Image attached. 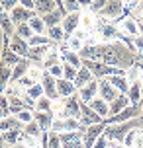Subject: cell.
Wrapping results in <instances>:
<instances>
[{
    "instance_id": "obj_1",
    "label": "cell",
    "mask_w": 143,
    "mask_h": 148,
    "mask_svg": "<svg viewBox=\"0 0 143 148\" xmlns=\"http://www.w3.org/2000/svg\"><path fill=\"white\" fill-rule=\"evenodd\" d=\"M81 60L88 59V60H100L104 64L110 66H118L128 70L135 64L137 57L133 53H129L126 49V45H121L120 41H112V43H96V45H84L78 51Z\"/></svg>"
},
{
    "instance_id": "obj_2",
    "label": "cell",
    "mask_w": 143,
    "mask_h": 148,
    "mask_svg": "<svg viewBox=\"0 0 143 148\" xmlns=\"http://www.w3.org/2000/svg\"><path fill=\"white\" fill-rule=\"evenodd\" d=\"M51 113L55 119H81V97L78 94H73L69 97H59L51 103Z\"/></svg>"
},
{
    "instance_id": "obj_3",
    "label": "cell",
    "mask_w": 143,
    "mask_h": 148,
    "mask_svg": "<svg viewBox=\"0 0 143 148\" xmlns=\"http://www.w3.org/2000/svg\"><path fill=\"white\" fill-rule=\"evenodd\" d=\"M141 105H128L126 109H121L120 113H116L112 117H106L104 121L108 125H116V123H126V121H131V119H135L141 115Z\"/></svg>"
},
{
    "instance_id": "obj_4",
    "label": "cell",
    "mask_w": 143,
    "mask_h": 148,
    "mask_svg": "<svg viewBox=\"0 0 143 148\" xmlns=\"http://www.w3.org/2000/svg\"><path fill=\"white\" fill-rule=\"evenodd\" d=\"M84 129H78V131H69V133H59L61 138V146L63 148H84L83 146V136H84Z\"/></svg>"
},
{
    "instance_id": "obj_5",
    "label": "cell",
    "mask_w": 143,
    "mask_h": 148,
    "mask_svg": "<svg viewBox=\"0 0 143 148\" xmlns=\"http://www.w3.org/2000/svg\"><path fill=\"white\" fill-rule=\"evenodd\" d=\"M108 127L106 121H100V123H94V125H88L84 129V136H83V146L84 148H92V144L96 142L98 136H102L104 129Z\"/></svg>"
},
{
    "instance_id": "obj_6",
    "label": "cell",
    "mask_w": 143,
    "mask_h": 148,
    "mask_svg": "<svg viewBox=\"0 0 143 148\" xmlns=\"http://www.w3.org/2000/svg\"><path fill=\"white\" fill-rule=\"evenodd\" d=\"M121 10H124L121 0H108V2H106V6L102 8L96 16H102V18L110 20V22H116V20L121 16Z\"/></svg>"
},
{
    "instance_id": "obj_7",
    "label": "cell",
    "mask_w": 143,
    "mask_h": 148,
    "mask_svg": "<svg viewBox=\"0 0 143 148\" xmlns=\"http://www.w3.org/2000/svg\"><path fill=\"white\" fill-rule=\"evenodd\" d=\"M39 84H41V88H43V96H45V97H49L51 101L59 99V94H57V80H55L49 72H45V70H43Z\"/></svg>"
},
{
    "instance_id": "obj_8",
    "label": "cell",
    "mask_w": 143,
    "mask_h": 148,
    "mask_svg": "<svg viewBox=\"0 0 143 148\" xmlns=\"http://www.w3.org/2000/svg\"><path fill=\"white\" fill-rule=\"evenodd\" d=\"M61 27H63V31H65V35H67V39H69V37L81 27V10H78V12H69V14L63 18Z\"/></svg>"
},
{
    "instance_id": "obj_9",
    "label": "cell",
    "mask_w": 143,
    "mask_h": 148,
    "mask_svg": "<svg viewBox=\"0 0 143 148\" xmlns=\"http://www.w3.org/2000/svg\"><path fill=\"white\" fill-rule=\"evenodd\" d=\"M78 129H83L81 125V121L75 117H69V119H55L51 125V131L55 133H69V131H78Z\"/></svg>"
},
{
    "instance_id": "obj_10",
    "label": "cell",
    "mask_w": 143,
    "mask_h": 148,
    "mask_svg": "<svg viewBox=\"0 0 143 148\" xmlns=\"http://www.w3.org/2000/svg\"><path fill=\"white\" fill-rule=\"evenodd\" d=\"M33 16H35V12H33V10H28V8H24V6H20V4H18V6L10 12V20H12V23H14V25H20V23H28Z\"/></svg>"
},
{
    "instance_id": "obj_11",
    "label": "cell",
    "mask_w": 143,
    "mask_h": 148,
    "mask_svg": "<svg viewBox=\"0 0 143 148\" xmlns=\"http://www.w3.org/2000/svg\"><path fill=\"white\" fill-rule=\"evenodd\" d=\"M98 97H102L106 103H110V101H114L118 97V90L114 88L106 78H102V80H98Z\"/></svg>"
},
{
    "instance_id": "obj_12",
    "label": "cell",
    "mask_w": 143,
    "mask_h": 148,
    "mask_svg": "<svg viewBox=\"0 0 143 148\" xmlns=\"http://www.w3.org/2000/svg\"><path fill=\"white\" fill-rule=\"evenodd\" d=\"M81 125L83 127H88V125H94V123H100V121H104V119L100 117L98 113H94V111L88 107V103H84V101H81Z\"/></svg>"
},
{
    "instance_id": "obj_13",
    "label": "cell",
    "mask_w": 143,
    "mask_h": 148,
    "mask_svg": "<svg viewBox=\"0 0 143 148\" xmlns=\"http://www.w3.org/2000/svg\"><path fill=\"white\" fill-rule=\"evenodd\" d=\"M10 49H12V53H16V55H18L20 59H28V53H30V45H28V41H26V39L18 37L16 33L10 37Z\"/></svg>"
},
{
    "instance_id": "obj_14",
    "label": "cell",
    "mask_w": 143,
    "mask_h": 148,
    "mask_svg": "<svg viewBox=\"0 0 143 148\" xmlns=\"http://www.w3.org/2000/svg\"><path fill=\"white\" fill-rule=\"evenodd\" d=\"M33 121L39 125L41 133H49V131H51L53 121H55V117H53L51 111H33Z\"/></svg>"
},
{
    "instance_id": "obj_15",
    "label": "cell",
    "mask_w": 143,
    "mask_h": 148,
    "mask_svg": "<svg viewBox=\"0 0 143 148\" xmlns=\"http://www.w3.org/2000/svg\"><path fill=\"white\" fill-rule=\"evenodd\" d=\"M69 12L63 8H55L53 12H49V14H45V16H41V20H43V23H45V29L47 27H55V25H61V22H63V18L67 16Z\"/></svg>"
},
{
    "instance_id": "obj_16",
    "label": "cell",
    "mask_w": 143,
    "mask_h": 148,
    "mask_svg": "<svg viewBox=\"0 0 143 148\" xmlns=\"http://www.w3.org/2000/svg\"><path fill=\"white\" fill-rule=\"evenodd\" d=\"M78 94V97H81V101H84V103H88L90 99H94V97L98 96V80L94 78V80H90L86 86H83V88L76 92Z\"/></svg>"
},
{
    "instance_id": "obj_17",
    "label": "cell",
    "mask_w": 143,
    "mask_h": 148,
    "mask_svg": "<svg viewBox=\"0 0 143 148\" xmlns=\"http://www.w3.org/2000/svg\"><path fill=\"white\" fill-rule=\"evenodd\" d=\"M30 66H31V62L28 59H20V60H18V64H16L14 70H12V76H10V84H8V86L16 84V82L20 80L22 76H26V74H28V70H30Z\"/></svg>"
},
{
    "instance_id": "obj_18",
    "label": "cell",
    "mask_w": 143,
    "mask_h": 148,
    "mask_svg": "<svg viewBox=\"0 0 143 148\" xmlns=\"http://www.w3.org/2000/svg\"><path fill=\"white\" fill-rule=\"evenodd\" d=\"M57 8V4H55V0H33V12H35V16H45L49 14V12H53Z\"/></svg>"
},
{
    "instance_id": "obj_19",
    "label": "cell",
    "mask_w": 143,
    "mask_h": 148,
    "mask_svg": "<svg viewBox=\"0 0 143 148\" xmlns=\"http://www.w3.org/2000/svg\"><path fill=\"white\" fill-rule=\"evenodd\" d=\"M94 27H96V16L90 10H81V29L92 33Z\"/></svg>"
},
{
    "instance_id": "obj_20",
    "label": "cell",
    "mask_w": 143,
    "mask_h": 148,
    "mask_svg": "<svg viewBox=\"0 0 143 148\" xmlns=\"http://www.w3.org/2000/svg\"><path fill=\"white\" fill-rule=\"evenodd\" d=\"M90 80H94V76H92V72L88 70V68H84V66H81L78 70H76V78L73 80V84H75V88H76V92L83 88V86H86Z\"/></svg>"
},
{
    "instance_id": "obj_21",
    "label": "cell",
    "mask_w": 143,
    "mask_h": 148,
    "mask_svg": "<svg viewBox=\"0 0 143 148\" xmlns=\"http://www.w3.org/2000/svg\"><path fill=\"white\" fill-rule=\"evenodd\" d=\"M141 84H139V80L135 82H129V88H128V99H129V105H139V101H141Z\"/></svg>"
},
{
    "instance_id": "obj_22",
    "label": "cell",
    "mask_w": 143,
    "mask_h": 148,
    "mask_svg": "<svg viewBox=\"0 0 143 148\" xmlns=\"http://www.w3.org/2000/svg\"><path fill=\"white\" fill-rule=\"evenodd\" d=\"M88 107H90V109L94 111V113H98V115H100L102 119H106L108 115H110L108 103H106V101L102 99V97H98V96L94 97V99H90V101H88Z\"/></svg>"
},
{
    "instance_id": "obj_23",
    "label": "cell",
    "mask_w": 143,
    "mask_h": 148,
    "mask_svg": "<svg viewBox=\"0 0 143 148\" xmlns=\"http://www.w3.org/2000/svg\"><path fill=\"white\" fill-rule=\"evenodd\" d=\"M128 105H129L128 96H126V94H118V97H116L114 101H110V103H108V109H110V117H112V115H116V113H120L121 109H126Z\"/></svg>"
},
{
    "instance_id": "obj_24",
    "label": "cell",
    "mask_w": 143,
    "mask_h": 148,
    "mask_svg": "<svg viewBox=\"0 0 143 148\" xmlns=\"http://www.w3.org/2000/svg\"><path fill=\"white\" fill-rule=\"evenodd\" d=\"M57 94H59V97H69L73 94H76V88L73 82L65 80V78H59L57 80Z\"/></svg>"
},
{
    "instance_id": "obj_25",
    "label": "cell",
    "mask_w": 143,
    "mask_h": 148,
    "mask_svg": "<svg viewBox=\"0 0 143 148\" xmlns=\"http://www.w3.org/2000/svg\"><path fill=\"white\" fill-rule=\"evenodd\" d=\"M4 94H6V97H8V107H10V115H18L20 111L26 109V105H24L22 97L14 96V94H10V92H4Z\"/></svg>"
},
{
    "instance_id": "obj_26",
    "label": "cell",
    "mask_w": 143,
    "mask_h": 148,
    "mask_svg": "<svg viewBox=\"0 0 143 148\" xmlns=\"http://www.w3.org/2000/svg\"><path fill=\"white\" fill-rule=\"evenodd\" d=\"M47 37L51 39L55 45H63L67 43V35H65V31H63V27L61 25H55V27H47Z\"/></svg>"
},
{
    "instance_id": "obj_27",
    "label": "cell",
    "mask_w": 143,
    "mask_h": 148,
    "mask_svg": "<svg viewBox=\"0 0 143 148\" xmlns=\"http://www.w3.org/2000/svg\"><path fill=\"white\" fill-rule=\"evenodd\" d=\"M118 29L124 31V33H128V35L135 37L137 33H139V29H137V22L133 20V18H124L120 23H118Z\"/></svg>"
},
{
    "instance_id": "obj_28",
    "label": "cell",
    "mask_w": 143,
    "mask_h": 148,
    "mask_svg": "<svg viewBox=\"0 0 143 148\" xmlns=\"http://www.w3.org/2000/svg\"><path fill=\"white\" fill-rule=\"evenodd\" d=\"M106 80H108L114 88L118 90V94H128L129 82H128V78H126V76H108Z\"/></svg>"
},
{
    "instance_id": "obj_29",
    "label": "cell",
    "mask_w": 143,
    "mask_h": 148,
    "mask_svg": "<svg viewBox=\"0 0 143 148\" xmlns=\"http://www.w3.org/2000/svg\"><path fill=\"white\" fill-rule=\"evenodd\" d=\"M28 45L30 47H55V43L47 35H35V33L28 39Z\"/></svg>"
},
{
    "instance_id": "obj_30",
    "label": "cell",
    "mask_w": 143,
    "mask_h": 148,
    "mask_svg": "<svg viewBox=\"0 0 143 148\" xmlns=\"http://www.w3.org/2000/svg\"><path fill=\"white\" fill-rule=\"evenodd\" d=\"M61 62V59H59V51L53 47L51 51L47 53V57H45V60L41 62V70H49L51 66H55V64H59Z\"/></svg>"
},
{
    "instance_id": "obj_31",
    "label": "cell",
    "mask_w": 143,
    "mask_h": 148,
    "mask_svg": "<svg viewBox=\"0 0 143 148\" xmlns=\"http://www.w3.org/2000/svg\"><path fill=\"white\" fill-rule=\"evenodd\" d=\"M10 129H24V125L14 117V115H10L6 119H0V133H6Z\"/></svg>"
},
{
    "instance_id": "obj_32",
    "label": "cell",
    "mask_w": 143,
    "mask_h": 148,
    "mask_svg": "<svg viewBox=\"0 0 143 148\" xmlns=\"http://www.w3.org/2000/svg\"><path fill=\"white\" fill-rule=\"evenodd\" d=\"M4 134V142L6 144H10V146H14V144H18V142H22V129H10V131H6Z\"/></svg>"
},
{
    "instance_id": "obj_33",
    "label": "cell",
    "mask_w": 143,
    "mask_h": 148,
    "mask_svg": "<svg viewBox=\"0 0 143 148\" xmlns=\"http://www.w3.org/2000/svg\"><path fill=\"white\" fill-rule=\"evenodd\" d=\"M28 25L31 27V31L35 33V35H45V23H43V20L39 18V16H33L30 22H28Z\"/></svg>"
},
{
    "instance_id": "obj_34",
    "label": "cell",
    "mask_w": 143,
    "mask_h": 148,
    "mask_svg": "<svg viewBox=\"0 0 143 148\" xmlns=\"http://www.w3.org/2000/svg\"><path fill=\"white\" fill-rule=\"evenodd\" d=\"M22 133H24V136H31V138H41V129H39V125L35 123V121H31V123H28V125H24Z\"/></svg>"
},
{
    "instance_id": "obj_35",
    "label": "cell",
    "mask_w": 143,
    "mask_h": 148,
    "mask_svg": "<svg viewBox=\"0 0 143 148\" xmlns=\"http://www.w3.org/2000/svg\"><path fill=\"white\" fill-rule=\"evenodd\" d=\"M141 127H133V129H129L128 133H126V136H124V140H121V144L126 148H133V142H135V136H137V131H139Z\"/></svg>"
},
{
    "instance_id": "obj_36",
    "label": "cell",
    "mask_w": 143,
    "mask_h": 148,
    "mask_svg": "<svg viewBox=\"0 0 143 148\" xmlns=\"http://www.w3.org/2000/svg\"><path fill=\"white\" fill-rule=\"evenodd\" d=\"M61 66H63V78H65V80L73 82V80L76 78V70H78V68L71 66L69 62H61Z\"/></svg>"
},
{
    "instance_id": "obj_37",
    "label": "cell",
    "mask_w": 143,
    "mask_h": 148,
    "mask_svg": "<svg viewBox=\"0 0 143 148\" xmlns=\"http://www.w3.org/2000/svg\"><path fill=\"white\" fill-rule=\"evenodd\" d=\"M26 94H28L33 101H37L39 97L43 96V88H41V84L37 82V84H33V86H30V88H26Z\"/></svg>"
},
{
    "instance_id": "obj_38",
    "label": "cell",
    "mask_w": 143,
    "mask_h": 148,
    "mask_svg": "<svg viewBox=\"0 0 143 148\" xmlns=\"http://www.w3.org/2000/svg\"><path fill=\"white\" fill-rule=\"evenodd\" d=\"M16 35L28 41V39L33 35V31H31V27L28 25V23H20V25H16Z\"/></svg>"
},
{
    "instance_id": "obj_39",
    "label": "cell",
    "mask_w": 143,
    "mask_h": 148,
    "mask_svg": "<svg viewBox=\"0 0 143 148\" xmlns=\"http://www.w3.org/2000/svg\"><path fill=\"white\" fill-rule=\"evenodd\" d=\"M47 148H63L61 146L59 133H55V131H49L47 133Z\"/></svg>"
},
{
    "instance_id": "obj_40",
    "label": "cell",
    "mask_w": 143,
    "mask_h": 148,
    "mask_svg": "<svg viewBox=\"0 0 143 148\" xmlns=\"http://www.w3.org/2000/svg\"><path fill=\"white\" fill-rule=\"evenodd\" d=\"M67 47L71 49V51L78 53V51L84 47V41H81V39H78V37H75V35H71V37L67 39Z\"/></svg>"
},
{
    "instance_id": "obj_41",
    "label": "cell",
    "mask_w": 143,
    "mask_h": 148,
    "mask_svg": "<svg viewBox=\"0 0 143 148\" xmlns=\"http://www.w3.org/2000/svg\"><path fill=\"white\" fill-rule=\"evenodd\" d=\"M51 99H49V97H45V96H41L37 99V101H35V111H51Z\"/></svg>"
},
{
    "instance_id": "obj_42",
    "label": "cell",
    "mask_w": 143,
    "mask_h": 148,
    "mask_svg": "<svg viewBox=\"0 0 143 148\" xmlns=\"http://www.w3.org/2000/svg\"><path fill=\"white\" fill-rule=\"evenodd\" d=\"M22 125H28V123H31L33 121V111H30V109H24V111H20L18 115H14Z\"/></svg>"
},
{
    "instance_id": "obj_43",
    "label": "cell",
    "mask_w": 143,
    "mask_h": 148,
    "mask_svg": "<svg viewBox=\"0 0 143 148\" xmlns=\"http://www.w3.org/2000/svg\"><path fill=\"white\" fill-rule=\"evenodd\" d=\"M10 117V107H8V97L6 94L0 96V119H6Z\"/></svg>"
},
{
    "instance_id": "obj_44",
    "label": "cell",
    "mask_w": 143,
    "mask_h": 148,
    "mask_svg": "<svg viewBox=\"0 0 143 148\" xmlns=\"http://www.w3.org/2000/svg\"><path fill=\"white\" fill-rule=\"evenodd\" d=\"M41 74H43V70H41L39 66H30V70H28V76H30V78L35 82V84L41 80Z\"/></svg>"
},
{
    "instance_id": "obj_45",
    "label": "cell",
    "mask_w": 143,
    "mask_h": 148,
    "mask_svg": "<svg viewBox=\"0 0 143 148\" xmlns=\"http://www.w3.org/2000/svg\"><path fill=\"white\" fill-rule=\"evenodd\" d=\"M16 6H18V0H0V8H2L4 12H8V14H10Z\"/></svg>"
},
{
    "instance_id": "obj_46",
    "label": "cell",
    "mask_w": 143,
    "mask_h": 148,
    "mask_svg": "<svg viewBox=\"0 0 143 148\" xmlns=\"http://www.w3.org/2000/svg\"><path fill=\"white\" fill-rule=\"evenodd\" d=\"M106 2H108V0H92V4H90V8H88V10H90L92 14L96 16L98 12H100V10L106 6Z\"/></svg>"
},
{
    "instance_id": "obj_47",
    "label": "cell",
    "mask_w": 143,
    "mask_h": 148,
    "mask_svg": "<svg viewBox=\"0 0 143 148\" xmlns=\"http://www.w3.org/2000/svg\"><path fill=\"white\" fill-rule=\"evenodd\" d=\"M45 72H49L53 78H55V80L63 78V66H61V62H59V64H55V66H51L49 70H45Z\"/></svg>"
},
{
    "instance_id": "obj_48",
    "label": "cell",
    "mask_w": 143,
    "mask_h": 148,
    "mask_svg": "<svg viewBox=\"0 0 143 148\" xmlns=\"http://www.w3.org/2000/svg\"><path fill=\"white\" fill-rule=\"evenodd\" d=\"M65 2V10L67 12H78V0H63Z\"/></svg>"
},
{
    "instance_id": "obj_49",
    "label": "cell",
    "mask_w": 143,
    "mask_h": 148,
    "mask_svg": "<svg viewBox=\"0 0 143 148\" xmlns=\"http://www.w3.org/2000/svg\"><path fill=\"white\" fill-rule=\"evenodd\" d=\"M133 47H135V55L143 53V35H139V33H137V35L133 37Z\"/></svg>"
},
{
    "instance_id": "obj_50",
    "label": "cell",
    "mask_w": 143,
    "mask_h": 148,
    "mask_svg": "<svg viewBox=\"0 0 143 148\" xmlns=\"http://www.w3.org/2000/svg\"><path fill=\"white\" fill-rule=\"evenodd\" d=\"M108 146H110V142H108V138H106L104 134H102V136H98L96 142L92 144V148H108Z\"/></svg>"
},
{
    "instance_id": "obj_51",
    "label": "cell",
    "mask_w": 143,
    "mask_h": 148,
    "mask_svg": "<svg viewBox=\"0 0 143 148\" xmlns=\"http://www.w3.org/2000/svg\"><path fill=\"white\" fill-rule=\"evenodd\" d=\"M18 4L28 8V10H33V0H18Z\"/></svg>"
},
{
    "instance_id": "obj_52",
    "label": "cell",
    "mask_w": 143,
    "mask_h": 148,
    "mask_svg": "<svg viewBox=\"0 0 143 148\" xmlns=\"http://www.w3.org/2000/svg\"><path fill=\"white\" fill-rule=\"evenodd\" d=\"M139 84H141V88H143V62L139 60Z\"/></svg>"
},
{
    "instance_id": "obj_53",
    "label": "cell",
    "mask_w": 143,
    "mask_h": 148,
    "mask_svg": "<svg viewBox=\"0 0 143 148\" xmlns=\"http://www.w3.org/2000/svg\"><path fill=\"white\" fill-rule=\"evenodd\" d=\"M133 20H135L137 23H143V10H141V12H137V16L133 18Z\"/></svg>"
},
{
    "instance_id": "obj_54",
    "label": "cell",
    "mask_w": 143,
    "mask_h": 148,
    "mask_svg": "<svg viewBox=\"0 0 143 148\" xmlns=\"http://www.w3.org/2000/svg\"><path fill=\"white\" fill-rule=\"evenodd\" d=\"M55 4H57V8H61V10L65 8V2H63V0H55Z\"/></svg>"
},
{
    "instance_id": "obj_55",
    "label": "cell",
    "mask_w": 143,
    "mask_h": 148,
    "mask_svg": "<svg viewBox=\"0 0 143 148\" xmlns=\"http://www.w3.org/2000/svg\"><path fill=\"white\" fill-rule=\"evenodd\" d=\"M137 29H139V35H143V23H137Z\"/></svg>"
},
{
    "instance_id": "obj_56",
    "label": "cell",
    "mask_w": 143,
    "mask_h": 148,
    "mask_svg": "<svg viewBox=\"0 0 143 148\" xmlns=\"http://www.w3.org/2000/svg\"><path fill=\"white\" fill-rule=\"evenodd\" d=\"M26 148H41V142H39V144H35V146H26Z\"/></svg>"
},
{
    "instance_id": "obj_57",
    "label": "cell",
    "mask_w": 143,
    "mask_h": 148,
    "mask_svg": "<svg viewBox=\"0 0 143 148\" xmlns=\"http://www.w3.org/2000/svg\"><path fill=\"white\" fill-rule=\"evenodd\" d=\"M2 148H12V146H10V144H4V146H2Z\"/></svg>"
},
{
    "instance_id": "obj_58",
    "label": "cell",
    "mask_w": 143,
    "mask_h": 148,
    "mask_svg": "<svg viewBox=\"0 0 143 148\" xmlns=\"http://www.w3.org/2000/svg\"><path fill=\"white\" fill-rule=\"evenodd\" d=\"M141 62H143V60H141Z\"/></svg>"
}]
</instances>
